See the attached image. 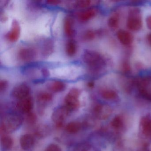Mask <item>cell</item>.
I'll return each instance as SVG.
<instances>
[{"label":"cell","mask_w":151,"mask_h":151,"mask_svg":"<svg viewBox=\"0 0 151 151\" xmlns=\"http://www.w3.org/2000/svg\"><path fill=\"white\" fill-rule=\"evenodd\" d=\"M64 29L66 35L68 37H71L74 34L73 23L72 20L69 17L65 18L64 22Z\"/></svg>","instance_id":"20"},{"label":"cell","mask_w":151,"mask_h":151,"mask_svg":"<svg viewBox=\"0 0 151 151\" xmlns=\"http://www.w3.org/2000/svg\"><path fill=\"white\" fill-rule=\"evenodd\" d=\"M147 39L148 43H149L150 45L151 46V33H150V34H149V35L147 36Z\"/></svg>","instance_id":"34"},{"label":"cell","mask_w":151,"mask_h":151,"mask_svg":"<svg viewBox=\"0 0 151 151\" xmlns=\"http://www.w3.org/2000/svg\"><path fill=\"white\" fill-rule=\"evenodd\" d=\"M17 108L23 114H28L32 112L33 108V102L31 96L30 95L19 100L17 105Z\"/></svg>","instance_id":"9"},{"label":"cell","mask_w":151,"mask_h":151,"mask_svg":"<svg viewBox=\"0 0 151 151\" xmlns=\"http://www.w3.org/2000/svg\"><path fill=\"white\" fill-rule=\"evenodd\" d=\"M146 24L147 28L151 30V15L147 17L146 18Z\"/></svg>","instance_id":"31"},{"label":"cell","mask_w":151,"mask_h":151,"mask_svg":"<svg viewBox=\"0 0 151 151\" xmlns=\"http://www.w3.org/2000/svg\"><path fill=\"white\" fill-rule=\"evenodd\" d=\"M74 151H97V150L89 143H82L76 147Z\"/></svg>","instance_id":"23"},{"label":"cell","mask_w":151,"mask_h":151,"mask_svg":"<svg viewBox=\"0 0 151 151\" xmlns=\"http://www.w3.org/2000/svg\"><path fill=\"white\" fill-rule=\"evenodd\" d=\"M8 83L6 81L2 80L0 82V91L1 92H4L7 88Z\"/></svg>","instance_id":"30"},{"label":"cell","mask_w":151,"mask_h":151,"mask_svg":"<svg viewBox=\"0 0 151 151\" xmlns=\"http://www.w3.org/2000/svg\"><path fill=\"white\" fill-rule=\"evenodd\" d=\"M52 99V96L50 93L47 92H42L40 93L37 96L38 101L41 105H45L50 102Z\"/></svg>","instance_id":"21"},{"label":"cell","mask_w":151,"mask_h":151,"mask_svg":"<svg viewBox=\"0 0 151 151\" xmlns=\"http://www.w3.org/2000/svg\"><path fill=\"white\" fill-rule=\"evenodd\" d=\"M102 98L107 100H114L117 99L118 95L114 90L111 89H105L101 93Z\"/></svg>","instance_id":"19"},{"label":"cell","mask_w":151,"mask_h":151,"mask_svg":"<svg viewBox=\"0 0 151 151\" xmlns=\"http://www.w3.org/2000/svg\"><path fill=\"white\" fill-rule=\"evenodd\" d=\"M95 37L94 32L91 31H88L84 35V38L86 40H90L93 39Z\"/></svg>","instance_id":"29"},{"label":"cell","mask_w":151,"mask_h":151,"mask_svg":"<svg viewBox=\"0 0 151 151\" xmlns=\"http://www.w3.org/2000/svg\"><path fill=\"white\" fill-rule=\"evenodd\" d=\"M123 125V119L120 115L115 116L111 122V126L114 129H120L122 128Z\"/></svg>","instance_id":"22"},{"label":"cell","mask_w":151,"mask_h":151,"mask_svg":"<svg viewBox=\"0 0 151 151\" xmlns=\"http://www.w3.org/2000/svg\"><path fill=\"white\" fill-rule=\"evenodd\" d=\"M66 84L63 82L55 81L50 83L49 88L53 92L58 93L63 91L66 88Z\"/></svg>","instance_id":"18"},{"label":"cell","mask_w":151,"mask_h":151,"mask_svg":"<svg viewBox=\"0 0 151 151\" xmlns=\"http://www.w3.org/2000/svg\"><path fill=\"white\" fill-rule=\"evenodd\" d=\"M80 91L77 88H72L66 95L64 99L65 106L70 112L77 110L80 106L78 98Z\"/></svg>","instance_id":"3"},{"label":"cell","mask_w":151,"mask_h":151,"mask_svg":"<svg viewBox=\"0 0 151 151\" xmlns=\"http://www.w3.org/2000/svg\"><path fill=\"white\" fill-rule=\"evenodd\" d=\"M119 21V16L116 14H115L109 17L108 20V24L111 29H116L118 27Z\"/></svg>","instance_id":"25"},{"label":"cell","mask_w":151,"mask_h":151,"mask_svg":"<svg viewBox=\"0 0 151 151\" xmlns=\"http://www.w3.org/2000/svg\"><path fill=\"white\" fill-rule=\"evenodd\" d=\"M70 111L65 106L57 108L52 114V119L58 128H61Z\"/></svg>","instance_id":"5"},{"label":"cell","mask_w":151,"mask_h":151,"mask_svg":"<svg viewBox=\"0 0 151 151\" xmlns=\"http://www.w3.org/2000/svg\"><path fill=\"white\" fill-rule=\"evenodd\" d=\"M128 29L133 31H138L142 28V22L139 11L132 9L130 11L127 21Z\"/></svg>","instance_id":"4"},{"label":"cell","mask_w":151,"mask_h":151,"mask_svg":"<svg viewBox=\"0 0 151 151\" xmlns=\"http://www.w3.org/2000/svg\"><path fill=\"white\" fill-rule=\"evenodd\" d=\"M91 1L89 0H81L78 1L76 3L77 7L80 8H84L89 6L91 4Z\"/></svg>","instance_id":"27"},{"label":"cell","mask_w":151,"mask_h":151,"mask_svg":"<svg viewBox=\"0 0 151 151\" xmlns=\"http://www.w3.org/2000/svg\"><path fill=\"white\" fill-rule=\"evenodd\" d=\"M117 37L120 43L124 45H129L133 41L132 35L129 32L123 30H121L117 32Z\"/></svg>","instance_id":"12"},{"label":"cell","mask_w":151,"mask_h":151,"mask_svg":"<svg viewBox=\"0 0 151 151\" xmlns=\"http://www.w3.org/2000/svg\"><path fill=\"white\" fill-rule=\"evenodd\" d=\"M141 131L145 136L151 137V116L143 117L140 122Z\"/></svg>","instance_id":"14"},{"label":"cell","mask_w":151,"mask_h":151,"mask_svg":"<svg viewBox=\"0 0 151 151\" xmlns=\"http://www.w3.org/2000/svg\"><path fill=\"white\" fill-rule=\"evenodd\" d=\"M83 60L88 67L94 71H98L105 67L103 57L97 52L91 50L85 51L83 55Z\"/></svg>","instance_id":"2"},{"label":"cell","mask_w":151,"mask_h":151,"mask_svg":"<svg viewBox=\"0 0 151 151\" xmlns=\"http://www.w3.org/2000/svg\"><path fill=\"white\" fill-rule=\"evenodd\" d=\"M36 53L34 49L24 48L21 49L19 52V57L24 61H30L36 57Z\"/></svg>","instance_id":"13"},{"label":"cell","mask_w":151,"mask_h":151,"mask_svg":"<svg viewBox=\"0 0 151 151\" xmlns=\"http://www.w3.org/2000/svg\"><path fill=\"white\" fill-rule=\"evenodd\" d=\"M23 122L22 117L14 113H9L1 120V129L5 133H12L20 128Z\"/></svg>","instance_id":"1"},{"label":"cell","mask_w":151,"mask_h":151,"mask_svg":"<svg viewBox=\"0 0 151 151\" xmlns=\"http://www.w3.org/2000/svg\"><path fill=\"white\" fill-rule=\"evenodd\" d=\"M45 151H62V150L61 148L58 145L52 144L47 147Z\"/></svg>","instance_id":"28"},{"label":"cell","mask_w":151,"mask_h":151,"mask_svg":"<svg viewBox=\"0 0 151 151\" xmlns=\"http://www.w3.org/2000/svg\"><path fill=\"white\" fill-rule=\"evenodd\" d=\"M1 150L6 151L10 150L13 147V140L11 137L5 134L1 137Z\"/></svg>","instance_id":"15"},{"label":"cell","mask_w":151,"mask_h":151,"mask_svg":"<svg viewBox=\"0 0 151 151\" xmlns=\"http://www.w3.org/2000/svg\"><path fill=\"white\" fill-rule=\"evenodd\" d=\"M47 3L49 4H52V5H55V4H58L60 2V1H55V0H50L47 1Z\"/></svg>","instance_id":"32"},{"label":"cell","mask_w":151,"mask_h":151,"mask_svg":"<svg viewBox=\"0 0 151 151\" xmlns=\"http://www.w3.org/2000/svg\"><path fill=\"white\" fill-rule=\"evenodd\" d=\"M136 84L139 93L145 98L151 99V76L138 78Z\"/></svg>","instance_id":"6"},{"label":"cell","mask_w":151,"mask_h":151,"mask_svg":"<svg viewBox=\"0 0 151 151\" xmlns=\"http://www.w3.org/2000/svg\"><path fill=\"white\" fill-rule=\"evenodd\" d=\"M112 109L109 106L98 104L93 109V113L96 118L104 120L108 118L112 114Z\"/></svg>","instance_id":"7"},{"label":"cell","mask_w":151,"mask_h":151,"mask_svg":"<svg viewBox=\"0 0 151 151\" xmlns=\"http://www.w3.org/2000/svg\"><path fill=\"white\" fill-rule=\"evenodd\" d=\"M26 120L28 123L31 124H34L36 123L37 121V116L32 112L27 114V117Z\"/></svg>","instance_id":"26"},{"label":"cell","mask_w":151,"mask_h":151,"mask_svg":"<svg viewBox=\"0 0 151 151\" xmlns=\"http://www.w3.org/2000/svg\"><path fill=\"white\" fill-rule=\"evenodd\" d=\"M30 88L27 85L21 84L13 88L11 91V96L14 99L20 100L30 96Z\"/></svg>","instance_id":"8"},{"label":"cell","mask_w":151,"mask_h":151,"mask_svg":"<svg viewBox=\"0 0 151 151\" xmlns=\"http://www.w3.org/2000/svg\"><path fill=\"white\" fill-rule=\"evenodd\" d=\"M96 14L95 9H90L81 12L78 15V17L81 21L86 22L94 17Z\"/></svg>","instance_id":"17"},{"label":"cell","mask_w":151,"mask_h":151,"mask_svg":"<svg viewBox=\"0 0 151 151\" xmlns=\"http://www.w3.org/2000/svg\"><path fill=\"white\" fill-rule=\"evenodd\" d=\"M88 86H89L90 87H92L93 86V83H90L89 84H88Z\"/></svg>","instance_id":"35"},{"label":"cell","mask_w":151,"mask_h":151,"mask_svg":"<svg viewBox=\"0 0 151 151\" xmlns=\"http://www.w3.org/2000/svg\"><path fill=\"white\" fill-rule=\"evenodd\" d=\"M83 125L78 122H72L69 123L66 125V130L70 134H75L78 132L82 129Z\"/></svg>","instance_id":"16"},{"label":"cell","mask_w":151,"mask_h":151,"mask_svg":"<svg viewBox=\"0 0 151 151\" xmlns=\"http://www.w3.org/2000/svg\"><path fill=\"white\" fill-rule=\"evenodd\" d=\"M20 33L21 29L19 23L17 21L14 20L12 23L11 30L6 35V37L10 42H16L20 37Z\"/></svg>","instance_id":"10"},{"label":"cell","mask_w":151,"mask_h":151,"mask_svg":"<svg viewBox=\"0 0 151 151\" xmlns=\"http://www.w3.org/2000/svg\"><path fill=\"white\" fill-rule=\"evenodd\" d=\"M20 143L21 147L23 150H28L34 146L35 139L31 134H24L21 137Z\"/></svg>","instance_id":"11"},{"label":"cell","mask_w":151,"mask_h":151,"mask_svg":"<svg viewBox=\"0 0 151 151\" xmlns=\"http://www.w3.org/2000/svg\"><path fill=\"white\" fill-rule=\"evenodd\" d=\"M42 73L45 76H47L49 75V72H48V70L46 69L42 70Z\"/></svg>","instance_id":"33"},{"label":"cell","mask_w":151,"mask_h":151,"mask_svg":"<svg viewBox=\"0 0 151 151\" xmlns=\"http://www.w3.org/2000/svg\"><path fill=\"white\" fill-rule=\"evenodd\" d=\"M77 47L76 43L73 41L68 42L66 47V51L67 54L70 56H73L76 52Z\"/></svg>","instance_id":"24"}]
</instances>
